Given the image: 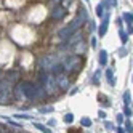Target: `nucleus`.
<instances>
[{
    "mask_svg": "<svg viewBox=\"0 0 133 133\" xmlns=\"http://www.w3.org/2000/svg\"><path fill=\"white\" fill-rule=\"evenodd\" d=\"M85 48H87V46H85V43H83V40H80L77 45L74 46V53H77V55H80V53H83L85 51Z\"/></svg>",
    "mask_w": 133,
    "mask_h": 133,
    "instance_id": "obj_13",
    "label": "nucleus"
},
{
    "mask_svg": "<svg viewBox=\"0 0 133 133\" xmlns=\"http://www.w3.org/2000/svg\"><path fill=\"white\" fill-rule=\"evenodd\" d=\"M123 112H125L127 116H131V109H130L128 106H125V109H123Z\"/></svg>",
    "mask_w": 133,
    "mask_h": 133,
    "instance_id": "obj_25",
    "label": "nucleus"
},
{
    "mask_svg": "<svg viewBox=\"0 0 133 133\" xmlns=\"http://www.w3.org/2000/svg\"><path fill=\"white\" fill-rule=\"evenodd\" d=\"M50 71H51V74H53V75H59V74L64 71V66H63V64H59V63H55V64H53V68H51Z\"/></svg>",
    "mask_w": 133,
    "mask_h": 133,
    "instance_id": "obj_12",
    "label": "nucleus"
},
{
    "mask_svg": "<svg viewBox=\"0 0 133 133\" xmlns=\"http://www.w3.org/2000/svg\"><path fill=\"white\" fill-rule=\"evenodd\" d=\"M103 10H104V5H98V6H96V16L103 18V16H104V11H103Z\"/></svg>",
    "mask_w": 133,
    "mask_h": 133,
    "instance_id": "obj_18",
    "label": "nucleus"
},
{
    "mask_svg": "<svg viewBox=\"0 0 133 133\" xmlns=\"http://www.w3.org/2000/svg\"><path fill=\"white\" fill-rule=\"evenodd\" d=\"M15 117H19V119H31L29 116H26V114H18V116H15Z\"/></svg>",
    "mask_w": 133,
    "mask_h": 133,
    "instance_id": "obj_26",
    "label": "nucleus"
},
{
    "mask_svg": "<svg viewBox=\"0 0 133 133\" xmlns=\"http://www.w3.org/2000/svg\"><path fill=\"white\" fill-rule=\"evenodd\" d=\"M123 101H125V104H128V103H130V93H128V91L123 95Z\"/></svg>",
    "mask_w": 133,
    "mask_h": 133,
    "instance_id": "obj_24",
    "label": "nucleus"
},
{
    "mask_svg": "<svg viewBox=\"0 0 133 133\" xmlns=\"http://www.w3.org/2000/svg\"><path fill=\"white\" fill-rule=\"evenodd\" d=\"M125 131H133V125H131L130 122L127 123V130H125Z\"/></svg>",
    "mask_w": 133,
    "mask_h": 133,
    "instance_id": "obj_28",
    "label": "nucleus"
},
{
    "mask_svg": "<svg viewBox=\"0 0 133 133\" xmlns=\"http://www.w3.org/2000/svg\"><path fill=\"white\" fill-rule=\"evenodd\" d=\"M15 95L18 99H24V82H19L15 87Z\"/></svg>",
    "mask_w": 133,
    "mask_h": 133,
    "instance_id": "obj_11",
    "label": "nucleus"
},
{
    "mask_svg": "<svg viewBox=\"0 0 133 133\" xmlns=\"http://www.w3.org/2000/svg\"><path fill=\"white\" fill-rule=\"evenodd\" d=\"M91 82H93V83H96V85L99 83V72H95V75H93Z\"/></svg>",
    "mask_w": 133,
    "mask_h": 133,
    "instance_id": "obj_23",
    "label": "nucleus"
},
{
    "mask_svg": "<svg viewBox=\"0 0 133 133\" xmlns=\"http://www.w3.org/2000/svg\"><path fill=\"white\" fill-rule=\"evenodd\" d=\"M91 46H96V39L95 37H91Z\"/></svg>",
    "mask_w": 133,
    "mask_h": 133,
    "instance_id": "obj_31",
    "label": "nucleus"
},
{
    "mask_svg": "<svg viewBox=\"0 0 133 133\" xmlns=\"http://www.w3.org/2000/svg\"><path fill=\"white\" fill-rule=\"evenodd\" d=\"M109 2H111V5H116V3H117L116 0H109Z\"/></svg>",
    "mask_w": 133,
    "mask_h": 133,
    "instance_id": "obj_35",
    "label": "nucleus"
},
{
    "mask_svg": "<svg viewBox=\"0 0 133 133\" xmlns=\"http://www.w3.org/2000/svg\"><path fill=\"white\" fill-rule=\"evenodd\" d=\"M53 3H59V2H63V0H51Z\"/></svg>",
    "mask_w": 133,
    "mask_h": 133,
    "instance_id": "obj_34",
    "label": "nucleus"
},
{
    "mask_svg": "<svg viewBox=\"0 0 133 133\" xmlns=\"http://www.w3.org/2000/svg\"><path fill=\"white\" fill-rule=\"evenodd\" d=\"M3 131H5V127H3V125H0V133H3Z\"/></svg>",
    "mask_w": 133,
    "mask_h": 133,
    "instance_id": "obj_33",
    "label": "nucleus"
},
{
    "mask_svg": "<svg viewBox=\"0 0 133 133\" xmlns=\"http://www.w3.org/2000/svg\"><path fill=\"white\" fill-rule=\"evenodd\" d=\"M119 35H120V39H122V43H125V42H127V39H128V35L123 32L122 29H119Z\"/></svg>",
    "mask_w": 133,
    "mask_h": 133,
    "instance_id": "obj_20",
    "label": "nucleus"
},
{
    "mask_svg": "<svg viewBox=\"0 0 133 133\" xmlns=\"http://www.w3.org/2000/svg\"><path fill=\"white\" fill-rule=\"evenodd\" d=\"M117 122L120 123V125L123 123V116H122V114H119V116H117Z\"/></svg>",
    "mask_w": 133,
    "mask_h": 133,
    "instance_id": "obj_27",
    "label": "nucleus"
},
{
    "mask_svg": "<svg viewBox=\"0 0 133 133\" xmlns=\"http://www.w3.org/2000/svg\"><path fill=\"white\" fill-rule=\"evenodd\" d=\"M123 19L127 23H133V13H123Z\"/></svg>",
    "mask_w": 133,
    "mask_h": 133,
    "instance_id": "obj_19",
    "label": "nucleus"
},
{
    "mask_svg": "<svg viewBox=\"0 0 133 133\" xmlns=\"http://www.w3.org/2000/svg\"><path fill=\"white\" fill-rule=\"evenodd\" d=\"M108 26H109V13H104V16H103V23H101V26H99V31H98L101 37H103V35H106Z\"/></svg>",
    "mask_w": 133,
    "mask_h": 133,
    "instance_id": "obj_8",
    "label": "nucleus"
},
{
    "mask_svg": "<svg viewBox=\"0 0 133 133\" xmlns=\"http://www.w3.org/2000/svg\"><path fill=\"white\" fill-rule=\"evenodd\" d=\"M80 64H82V59H80L79 55H71L63 63L66 72H75V71H79L80 69Z\"/></svg>",
    "mask_w": 133,
    "mask_h": 133,
    "instance_id": "obj_2",
    "label": "nucleus"
},
{
    "mask_svg": "<svg viewBox=\"0 0 133 133\" xmlns=\"http://www.w3.org/2000/svg\"><path fill=\"white\" fill-rule=\"evenodd\" d=\"M50 111H51V108H42V109H40L42 114H43V112H50Z\"/></svg>",
    "mask_w": 133,
    "mask_h": 133,
    "instance_id": "obj_29",
    "label": "nucleus"
},
{
    "mask_svg": "<svg viewBox=\"0 0 133 133\" xmlns=\"http://www.w3.org/2000/svg\"><path fill=\"white\" fill-rule=\"evenodd\" d=\"M125 55H127V51H125V50H123V48H122V50L119 51V56H125Z\"/></svg>",
    "mask_w": 133,
    "mask_h": 133,
    "instance_id": "obj_30",
    "label": "nucleus"
},
{
    "mask_svg": "<svg viewBox=\"0 0 133 133\" xmlns=\"http://www.w3.org/2000/svg\"><path fill=\"white\" fill-rule=\"evenodd\" d=\"M10 93H11V82L8 79H3L0 82V104H5L10 99Z\"/></svg>",
    "mask_w": 133,
    "mask_h": 133,
    "instance_id": "obj_3",
    "label": "nucleus"
},
{
    "mask_svg": "<svg viewBox=\"0 0 133 133\" xmlns=\"http://www.w3.org/2000/svg\"><path fill=\"white\" fill-rule=\"evenodd\" d=\"M55 63H58V58H56V55H46L45 58L40 59L39 66H40V69L42 71H50L53 68V64Z\"/></svg>",
    "mask_w": 133,
    "mask_h": 133,
    "instance_id": "obj_5",
    "label": "nucleus"
},
{
    "mask_svg": "<svg viewBox=\"0 0 133 133\" xmlns=\"http://www.w3.org/2000/svg\"><path fill=\"white\" fill-rule=\"evenodd\" d=\"M116 131H117V133H123V131H125V130H123V128H122V127H119V128H117V130H116Z\"/></svg>",
    "mask_w": 133,
    "mask_h": 133,
    "instance_id": "obj_32",
    "label": "nucleus"
},
{
    "mask_svg": "<svg viewBox=\"0 0 133 133\" xmlns=\"http://www.w3.org/2000/svg\"><path fill=\"white\" fill-rule=\"evenodd\" d=\"M99 64H101V66H106V64H108V53L104 51V50L99 51Z\"/></svg>",
    "mask_w": 133,
    "mask_h": 133,
    "instance_id": "obj_16",
    "label": "nucleus"
},
{
    "mask_svg": "<svg viewBox=\"0 0 133 133\" xmlns=\"http://www.w3.org/2000/svg\"><path fill=\"white\" fill-rule=\"evenodd\" d=\"M45 88H46V91H48V93H55L56 88H58V82H56V79L55 77H48V82H46Z\"/></svg>",
    "mask_w": 133,
    "mask_h": 133,
    "instance_id": "obj_9",
    "label": "nucleus"
},
{
    "mask_svg": "<svg viewBox=\"0 0 133 133\" xmlns=\"http://www.w3.org/2000/svg\"><path fill=\"white\" fill-rule=\"evenodd\" d=\"M87 19H88L87 10H85V8H80L79 13H77V16H75L74 19L64 27V29H61V31L58 32V35L61 37V39H68L69 35H72L74 32H77V31H79V27H82V24L87 23Z\"/></svg>",
    "mask_w": 133,
    "mask_h": 133,
    "instance_id": "obj_1",
    "label": "nucleus"
},
{
    "mask_svg": "<svg viewBox=\"0 0 133 133\" xmlns=\"http://www.w3.org/2000/svg\"><path fill=\"white\" fill-rule=\"evenodd\" d=\"M66 15H68V10H66L64 6L58 5V3H56V6H55L53 10H51V18H53L55 21H61V19H63V18H64Z\"/></svg>",
    "mask_w": 133,
    "mask_h": 133,
    "instance_id": "obj_6",
    "label": "nucleus"
},
{
    "mask_svg": "<svg viewBox=\"0 0 133 133\" xmlns=\"http://www.w3.org/2000/svg\"><path fill=\"white\" fill-rule=\"evenodd\" d=\"M106 79H108V82H109V85H116V79H114V74H112V71L111 69H108L106 71Z\"/></svg>",
    "mask_w": 133,
    "mask_h": 133,
    "instance_id": "obj_15",
    "label": "nucleus"
},
{
    "mask_svg": "<svg viewBox=\"0 0 133 133\" xmlns=\"http://www.w3.org/2000/svg\"><path fill=\"white\" fill-rule=\"evenodd\" d=\"M56 82H58V87L63 88V90H68L69 88V79L66 77V75H58V79H56Z\"/></svg>",
    "mask_w": 133,
    "mask_h": 133,
    "instance_id": "obj_10",
    "label": "nucleus"
},
{
    "mask_svg": "<svg viewBox=\"0 0 133 133\" xmlns=\"http://www.w3.org/2000/svg\"><path fill=\"white\" fill-rule=\"evenodd\" d=\"M66 42H64V46H66V48H69V46H74V45H77L80 40H82V32H74L72 35H69L68 37V39H64Z\"/></svg>",
    "mask_w": 133,
    "mask_h": 133,
    "instance_id": "obj_7",
    "label": "nucleus"
},
{
    "mask_svg": "<svg viewBox=\"0 0 133 133\" xmlns=\"http://www.w3.org/2000/svg\"><path fill=\"white\" fill-rule=\"evenodd\" d=\"M24 99H29V101H35L37 99V87H35V83L24 82Z\"/></svg>",
    "mask_w": 133,
    "mask_h": 133,
    "instance_id": "obj_4",
    "label": "nucleus"
},
{
    "mask_svg": "<svg viewBox=\"0 0 133 133\" xmlns=\"http://www.w3.org/2000/svg\"><path fill=\"white\" fill-rule=\"evenodd\" d=\"M64 122H66V123H72V122H74V116H72V114H66Z\"/></svg>",
    "mask_w": 133,
    "mask_h": 133,
    "instance_id": "obj_22",
    "label": "nucleus"
},
{
    "mask_svg": "<svg viewBox=\"0 0 133 133\" xmlns=\"http://www.w3.org/2000/svg\"><path fill=\"white\" fill-rule=\"evenodd\" d=\"M18 77H19V72L18 71H10L6 74V79L10 80V82H15V80H18Z\"/></svg>",
    "mask_w": 133,
    "mask_h": 133,
    "instance_id": "obj_14",
    "label": "nucleus"
},
{
    "mask_svg": "<svg viewBox=\"0 0 133 133\" xmlns=\"http://www.w3.org/2000/svg\"><path fill=\"white\" fill-rule=\"evenodd\" d=\"M35 128H39V130H40V131H43V133H50V131H51L48 127H45V125H40V123H35Z\"/></svg>",
    "mask_w": 133,
    "mask_h": 133,
    "instance_id": "obj_17",
    "label": "nucleus"
},
{
    "mask_svg": "<svg viewBox=\"0 0 133 133\" xmlns=\"http://www.w3.org/2000/svg\"><path fill=\"white\" fill-rule=\"evenodd\" d=\"M80 123H82V127H90V125H91V120H90L88 117H83Z\"/></svg>",
    "mask_w": 133,
    "mask_h": 133,
    "instance_id": "obj_21",
    "label": "nucleus"
}]
</instances>
